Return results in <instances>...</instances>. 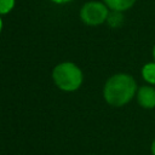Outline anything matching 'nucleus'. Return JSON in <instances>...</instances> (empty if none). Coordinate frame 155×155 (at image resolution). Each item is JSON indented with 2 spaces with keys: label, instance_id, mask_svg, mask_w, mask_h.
Returning <instances> with one entry per match:
<instances>
[{
  "label": "nucleus",
  "instance_id": "f257e3e1",
  "mask_svg": "<svg viewBox=\"0 0 155 155\" xmlns=\"http://www.w3.org/2000/svg\"><path fill=\"white\" fill-rule=\"evenodd\" d=\"M137 90V82L133 76L126 73H116L105 81L103 97L111 107H124L136 96Z\"/></svg>",
  "mask_w": 155,
  "mask_h": 155
},
{
  "label": "nucleus",
  "instance_id": "f03ea898",
  "mask_svg": "<svg viewBox=\"0 0 155 155\" xmlns=\"http://www.w3.org/2000/svg\"><path fill=\"white\" fill-rule=\"evenodd\" d=\"M52 79L54 85L65 92L76 91L84 81L82 70L73 62H62L52 70Z\"/></svg>",
  "mask_w": 155,
  "mask_h": 155
},
{
  "label": "nucleus",
  "instance_id": "7ed1b4c3",
  "mask_svg": "<svg viewBox=\"0 0 155 155\" xmlns=\"http://www.w3.org/2000/svg\"><path fill=\"white\" fill-rule=\"evenodd\" d=\"M110 13L109 7L103 1H88L80 10V18L86 25L97 27L107 22Z\"/></svg>",
  "mask_w": 155,
  "mask_h": 155
},
{
  "label": "nucleus",
  "instance_id": "20e7f679",
  "mask_svg": "<svg viewBox=\"0 0 155 155\" xmlns=\"http://www.w3.org/2000/svg\"><path fill=\"white\" fill-rule=\"evenodd\" d=\"M137 103L144 109L155 108V88L153 85L140 86L136 93Z\"/></svg>",
  "mask_w": 155,
  "mask_h": 155
},
{
  "label": "nucleus",
  "instance_id": "39448f33",
  "mask_svg": "<svg viewBox=\"0 0 155 155\" xmlns=\"http://www.w3.org/2000/svg\"><path fill=\"white\" fill-rule=\"evenodd\" d=\"M103 2L109 7L110 11H119V12H124L130 10L136 0H103Z\"/></svg>",
  "mask_w": 155,
  "mask_h": 155
},
{
  "label": "nucleus",
  "instance_id": "423d86ee",
  "mask_svg": "<svg viewBox=\"0 0 155 155\" xmlns=\"http://www.w3.org/2000/svg\"><path fill=\"white\" fill-rule=\"evenodd\" d=\"M142 78L148 85H155V62L145 63L142 67Z\"/></svg>",
  "mask_w": 155,
  "mask_h": 155
},
{
  "label": "nucleus",
  "instance_id": "0eeeda50",
  "mask_svg": "<svg viewBox=\"0 0 155 155\" xmlns=\"http://www.w3.org/2000/svg\"><path fill=\"white\" fill-rule=\"evenodd\" d=\"M107 23L113 27V28H117L120 27L122 23H124V16H122V12H119V11H111L108 16V19H107Z\"/></svg>",
  "mask_w": 155,
  "mask_h": 155
},
{
  "label": "nucleus",
  "instance_id": "6e6552de",
  "mask_svg": "<svg viewBox=\"0 0 155 155\" xmlns=\"http://www.w3.org/2000/svg\"><path fill=\"white\" fill-rule=\"evenodd\" d=\"M16 0H0V15L8 13L15 7Z\"/></svg>",
  "mask_w": 155,
  "mask_h": 155
},
{
  "label": "nucleus",
  "instance_id": "1a4fd4ad",
  "mask_svg": "<svg viewBox=\"0 0 155 155\" xmlns=\"http://www.w3.org/2000/svg\"><path fill=\"white\" fill-rule=\"evenodd\" d=\"M150 151H151V155H155V138L150 144Z\"/></svg>",
  "mask_w": 155,
  "mask_h": 155
},
{
  "label": "nucleus",
  "instance_id": "9d476101",
  "mask_svg": "<svg viewBox=\"0 0 155 155\" xmlns=\"http://www.w3.org/2000/svg\"><path fill=\"white\" fill-rule=\"evenodd\" d=\"M51 1L54 2V4H67V2H69L71 0H51Z\"/></svg>",
  "mask_w": 155,
  "mask_h": 155
},
{
  "label": "nucleus",
  "instance_id": "9b49d317",
  "mask_svg": "<svg viewBox=\"0 0 155 155\" xmlns=\"http://www.w3.org/2000/svg\"><path fill=\"white\" fill-rule=\"evenodd\" d=\"M2 30V18H1V15H0V33Z\"/></svg>",
  "mask_w": 155,
  "mask_h": 155
},
{
  "label": "nucleus",
  "instance_id": "f8f14e48",
  "mask_svg": "<svg viewBox=\"0 0 155 155\" xmlns=\"http://www.w3.org/2000/svg\"><path fill=\"white\" fill-rule=\"evenodd\" d=\"M153 58H154V62H155V44H154V47H153Z\"/></svg>",
  "mask_w": 155,
  "mask_h": 155
}]
</instances>
